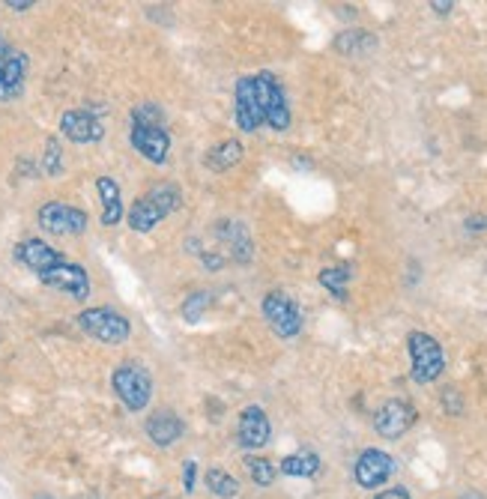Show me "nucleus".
Here are the masks:
<instances>
[{"instance_id":"12","label":"nucleus","mask_w":487,"mask_h":499,"mask_svg":"<svg viewBox=\"0 0 487 499\" xmlns=\"http://www.w3.org/2000/svg\"><path fill=\"white\" fill-rule=\"evenodd\" d=\"M129 140H132V147L147 161H153V165H165V161H168L171 135L165 132V126H140V123H132Z\"/></svg>"},{"instance_id":"10","label":"nucleus","mask_w":487,"mask_h":499,"mask_svg":"<svg viewBox=\"0 0 487 499\" xmlns=\"http://www.w3.org/2000/svg\"><path fill=\"white\" fill-rule=\"evenodd\" d=\"M395 473V458L386 454L383 449H365L359 458H356L353 466V475H356V484L365 487V491H377L383 487Z\"/></svg>"},{"instance_id":"17","label":"nucleus","mask_w":487,"mask_h":499,"mask_svg":"<svg viewBox=\"0 0 487 499\" xmlns=\"http://www.w3.org/2000/svg\"><path fill=\"white\" fill-rule=\"evenodd\" d=\"M25 75H27V54L13 51V57H9L4 72H0V102L16 99L21 87H25Z\"/></svg>"},{"instance_id":"6","label":"nucleus","mask_w":487,"mask_h":499,"mask_svg":"<svg viewBox=\"0 0 487 499\" xmlns=\"http://www.w3.org/2000/svg\"><path fill=\"white\" fill-rule=\"evenodd\" d=\"M36 278L46 287L63 290L72 299H88L90 296V275H88V269L78 266V264H69L67 257L57 260V264L48 266V269H42Z\"/></svg>"},{"instance_id":"18","label":"nucleus","mask_w":487,"mask_h":499,"mask_svg":"<svg viewBox=\"0 0 487 499\" xmlns=\"http://www.w3.org/2000/svg\"><path fill=\"white\" fill-rule=\"evenodd\" d=\"M96 192H99L102 201V224L114 227L123 219V198H120V186L111 177H99L96 180Z\"/></svg>"},{"instance_id":"32","label":"nucleus","mask_w":487,"mask_h":499,"mask_svg":"<svg viewBox=\"0 0 487 499\" xmlns=\"http://www.w3.org/2000/svg\"><path fill=\"white\" fill-rule=\"evenodd\" d=\"M9 57H13V48H9V42L0 36V72H4V67L9 63Z\"/></svg>"},{"instance_id":"9","label":"nucleus","mask_w":487,"mask_h":499,"mask_svg":"<svg viewBox=\"0 0 487 499\" xmlns=\"http://www.w3.org/2000/svg\"><path fill=\"white\" fill-rule=\"evenodd\" d=\"M413 425H416V407L404 398H389L374 413V431L383 440H400Z\"/></svg>"},{"instance_id":"15","label":"nucleus","mask_w":487,"mask_h":499,"mask_svg":"<svg viewBox=\"0 0 487 499\" xmlns=\"http://www.w3.org/2000/svg\"><path fill=\"white\" fill-rule=\"evenodd\" d=\"M182 431H186V425H182V419L171 413V410H159V413L147 419V437L153 440L159 449L174 446L182 437Z\"/></svg>"},{"instance_id":"7","label":"nucleus","mask_w":487,"mask_h":499,"mask_svg":"<svg viewBox=\"0 0 487 499\" xmlns=\"http://www.w3.org/2000/svg\"><path fill=\"white\" fill-rule=\"evenodd\" d=\"M264 317L278 338H296L302 332V311L287 293H266L264 299Z\"/></svg>"},{"instance_id":"31","label":"nucleus","mask_w":487,"mask_h":499,"mask_svg":"<svg viewBox=\"0 0 487 499\" xmlns=\"http://www.w3.org/2000/svg\"><path fill=\"white\" fill-rule=\"evenodd\" d=\"M374 499H413L409 496L404 487H392V491H383V494H377Z\"/></svg>"},{"instance_id":"19","label":"nucleus","mask_w":487,"mask_h":499,"mask_svg":"<svg viewBox=\"0 0 487 499\" xmlns=\"http://www.w3.org/2000/svg\"><path fill=\"white\" fill-rule=\"evenodd\" d=\"M240 161H243V144L236 138L222 140L219 147H212L210 153L203 156V165H207L210 171H215V173L231 171L233 165H240Z\"/></svg>"},{"instance_id":"22","label":"nucleus","mask_w":487,"mask_h":499,"mask_svg":"<svg viewBox=\"0 0 487 499\" xmlns=\"http://www.w3.org/2000/svg\"><path fill=\"white\" fill-rule=\"evenodd\" d=\"M377 46V39L368 34V30H344V34L335 39V48L341 54H347V57H356V54H368Z\"/></svg>"},{"instance_id":"33","label":"nucleus","mask_w":487,"mask_h":499,"mask_svg":"<svg viewBox=\"0 0 487 499\" xmlns=\"http://www.w3.org/2000/svg\"><path fill=\"white\" fill-rule=\"evenodd\" d=\"M467 227L470 231H487V215H470Z\"/></svg>"},{"instance_id":"1","label":"nucleus","mask_w":487,"mask_h":499,"mask_svg":"<svg viewBox=\"0 0 487 499\" xmlns=\"http://www.w3.org/2000/svg\"><path fill=\"white\" fill-rule=\"evenodd\" d=\"M182 203V194L177 186H159L153 192L140 194V198L132 203V210H129V227L138 234H147L153 231V227L171 215Z\"/></svg>"},{"instance_id":"21","label":"nucleus","mask_w":487,"mask_h":499,"mask_svg":"<svg viewBox=\"0 0 487 499\" xmlns=\"http://www.w3.org/2000/svg\"><path fill=\"white\" fill-rule=\"evenodd\" d=\"M219 234H222V240L231 243V252H233L236 260H240V264H248V260H252L254 248H252V236H248L245 224H227V222H222Z\"/></svg>"},{"instance_id":"26","label":"nucleus","mask_w":487,"mask_h":499,"mask_svg":"<svg viewBox=\"0 0 487 499\" xmlns=\"http://www.w3.org/2000/svg\"><path fill=\"white\" fill-rule=\"evenodd\" d=\"M132 123H140V126H165V114H161V108L156 102H140L132 108Z\"/></svg>"},{"instance_id":"36","label":"nucleus","mask_w":487,"mask_h":499,"mask_svg":"<svg viewBox=\"0 0 487 499\" xmlns=\"http://www.w3.org/2000/svg\"><path fill=\"white\" fill-rule=\"evenodd\" d=\"M463 499H482V496H463Z\"/></svg>"},{"instance_id":"30","label":"nucleus","mask_w":487,"mask_h":499,"mask_svg":"<svg viewBox=\"0 0 487 499\" xmlns=\"http://www.w3.org/2000/svg\"><path fill=\"white\" fill-rule=\"evenodd\" d=\"M194 475H198V463H194V461L182 463V487H186V494L194 491Z\"/></svg>"},{"instance_id":"11","label":"nucleus","mask_w":487,"mask_h":499,"mask_svg":"<svg viewBox=\"0 0 487 499\" xmlns=\"http://www.w3.org/2000/svg\"><path fill=\"white\" fill-rule=\"evenodd\" d=\"M236 126L243 132H257L264 126V108L261 96H257L254 75H245V78L236 81Z\"/></svg>"},{"instance_id":"14","label":"nucleus","mask_w":487,"mask_h":499,"mask_svg":"<svg viewBox=\"0 0 487 499\" xmlns=\"http://www.w3.org/2000/svg\"><path fill=\"white\" fill-rule=\"evenodd\" d=\"M60 132L69 140H75V144H96V140H102L105 129L93 117V111L78 108V111H67L60 117Z\"/></svg>"},{"instance_id":"2","label":"nucleus","mask_w":487,"mask_h":499,"mask_svg":"<svg viewBox=\"0 0 487 499\" xmlns=\"http://www.w3.org/2000/svg\"><path fill=\"white\" fill-rule=\"evenodd\" d=\"M407 350H409V377L416 379L419 386H428L434 379L442 377L446 371V353H442L440 341L428 332H409L407 335Z\"/></svg>"},{"instance_id":"29","label":"nucleus","mask_w":487,"mask_h":499,"mask_svg":"<svg viewBox=\"0 0 487 499\" xmlns=\"http://www.w3.org/2000/svg\"><path fill=\"white\" fill-rule=\"evenodd\" d=\"M442 404H446V410L451 416H461V395H458V389H446V392H442Z\"/></svg>"},{"instance_id":"8","label":"nucleus","mask_w":487,"mask_h":499,"mask_svg":"<svg viewBox=\"0 0 487 499\" xmlns=\"http://www.w3.org/2000/svg\"><path fill=\"white\" fill-rule=\"evenodd\" d=\"M88 213L78 207H69V203L51 201L39 210V224L42 231H48L54 236H78L88 231Z\"/></svg>"},{"instance_id":"13","label":"nucleus","mask_w":487,"mask_h":499,"mask_svg":"<svg viewBox=\"0 0 487 499\" xmlns=\"http://www.w3.org/2000/svg\"><path fill=\"white\" fill-rule=\"evenodd\" d=\"M269 437H273V425H269L264 410L245 407L240 413V425H236V440H240V446L248 452H257L266 446Z\"/></svg>"},{"instance_id":"27","label":"nucleus","mask_w":487,"mask_h":499,"mask_svg":"<svg viewBox=\"0 0 487 499\" xmlns=\"http://www.w3.org/2000/svg\"><path fill=\"white\" fill-rule=\"evenodd\" d=\"M207 308H210V293L198 290V293H192L186 302H182V317H186L189 323H198Z\"/></svg>"},{"instance_id":"16","label":"nucleus","mask_w":487,"mask_h":499,"mask_svg":"<svg viewBox=\"0 0 487 499\" xmlns=\"http://www.w3.org/2000/svg\"><path fill=\"white\" fill-rule=\"evenodd\" d=\"M16 257H18V264H25L30 273H42V269H48L54 266L57 260H63V255L57 252V248H51L48 243H42V240H25V243H18L16 245Z\"/></svg>"},{"instance_id":"20","label":"nucleus","mask_w":487,"mask_h":499,"mask_svg":"<svg viewBox=\"0 0 487 499\" xmlns=\"http://www.w3.org/2000/svg\"><path fill=\"white\" fill-rule=\"evenodd\" d=\"M278 470L285 475H294V479H311V475L320 473V458L314 452L302 449L296 454H287V458L278 463Z\"/></svg>"},{"instance_id":"5","label":"nucleus","mask_w":487,"mask_h":499,"mask_svg":"<svg viewBox=\"0 0 487 499\" xmlns=\"http://www.w3.org/2000/svg\"><path fill=\"white\" fill-rule=\"evenodd\" d=\"M257 84V96H261V108H264V123L275 132H287L290 129V108H287V96L281 90V84L273 72H257L254 75Z\"/></svg>"},{"instance_id":"23","label":"nucleus","mask_w":487,"mask_h":499,"mask_svg":"<svg viewBox=\"0 0 487 499\" xmlns=\"http://www.w3.org/2000/svg\"><path fill=\"white\" fill-rule=\"evenodd\" d=\"M243 463H245V473H248V479H252L254 484L269 487V484L275 482L278 470H275V463H273V461L261 458V454H248V458H245Z\"/></svg>"},{"instance_id":"3","label":"nucleus","mask_w":487,"mask_h":499,"mask_svg":"<svg viewBox=\"0 0 487 499\" xmlns=\"http://www.w3.org/2000/svg\"><path fill=\"white\" fill-rule=\"evenodd\" d=\"M111 386L117 398L123 400V407L132 410V413H140L150 404V398H153V379H150V374L138 362L117 365L111 374Z\"/></svg>"},{"instance_id":"25","label":"nucleus","mask_w":487,"mask_h":499,"mask_svg":"<svg viewBox=\"0 0 487 499\" xmlns=\"http://www.w3.org/2000/svg\"><path fill=\"white\" fill-rule=\"evenodd\" d=\"M207 487L215 494V496H222V499H231L240 494V482L233 479L231 473H224V470H207Z\"/></svg>"},{"instance_id":"34","label":"nucleus","mask_w":487,"mask_h":499,"mask_svg":"<svg viewBox=\"0 0 487 499\" xmlns=\"http://www.w3.org/2000/svg\"><path fill=\"white\" fill-rule=\"evenodd\" d=\"M6 6L16 9V13H25V9H30L34 4H30V0H6Z\"/></svg>"},{"instance_id":"35","label":"nucleus","mask_w":487,"mask_h":499,"mask_svg":"<svg viewBox=\"0 0 487 499\" xmlns=\"http://www.w3.org/2000/svg\"><path fill=\"white\" fill-rule=\"evenodd\" d=\"M430 6H434L440 16H449L451 9H454V4H449V0H446V4H440V0H434V4H430Z\"/></svg>"},{"instance_id":"4","label":"nucleus","mask_w":487,"mask_h":499,"mask_svg":"<svg viewBox=\"0 0 487 499\" xmlns=\"http://www.w3.org/2000/svg\"><path fill=\"white\" fill-rule=\"evenodd\" d=\"M78 327L90 335V338L96 341H102V344H126L129 341V335H132V323H129L120 311H114V308H88V311H81L78 314Z\"/></svg>"},{"instance_id":"24","label":"nucleus","mask_w":487,"mask_h":499,"mask_svg":"<svg viewBox=\"0 0 487 499\" xmlns=\"http://www.w3.org/2000/svg\"><path fill=\"white\" fill-rule=\"evenodd\" d=\"M320 285L326 287L335 299H347V285H350V269L347 266H329L320 273Z\"/></svg>"},{"instance_id":"28","label":"nucleus","mask_w":487,"mask_h":499,"mask_svg":"<svg viewBox=\"0 0 487 499\" xmlns=\"http://www.w3.org/2000/svg\"><path fill=\"white\" fill-rule=\"evenodd\" d=\"M42 168H46L48 177H57L60 173V144H57V138H48L46 140V159H42Z\"/></svg>"}]
</instances>
